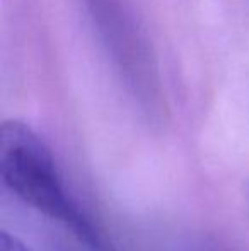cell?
Returning <instances> with one entry per match:
<instances>
[{"mask_svg":"<svg viewBox=\"0 0 249 251\" xmlns=\"http://www.w3.org/2000/svg\"><path fill=\"white\" fill-rule=\"evenodd\" d=\"M0 176L3 185L31 208L60 222L92 250L103 248L94 226L67 193L51 151L26 123H2Z\"/></svg>","mask_w":249,"mask_h":251,"instance_id":"obj_1","label":"cell"},{"mask_svg":"<svg viewBox=\"0 0 249 251\" xmlns=\"http://www.w3.org/2000/svg\"><path fill=\"white\" fill-rule=\"evenodd\" d=\"M0 251H31V250L23 241L10 236L9 232L2 231V234H0Z\"/></svg>","mask_w":249,"mask_h":251,"instance_id":"obj_2","label":"cell"}]
</instances>
